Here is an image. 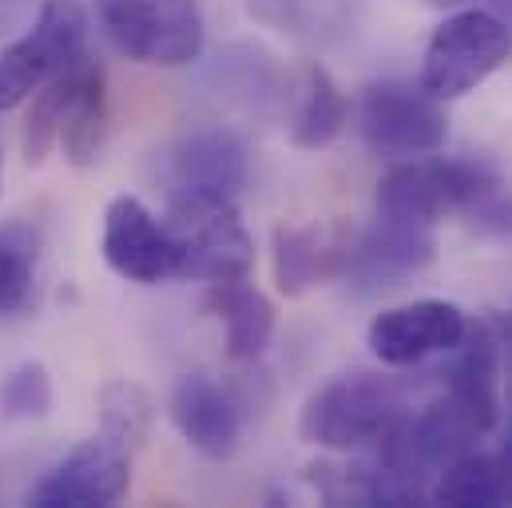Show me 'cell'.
I'll use <instances>...</instances> for the list:
<instances>
[{
	"instance_id": "484cf974",
	"label": "cell",
	"mask_w": 512,
	"mask_h": 508,
	"mask_svg": "<svg viewBox=\"0 0 512 508\" xmlns=\"http://www.w3.org/2000/svg\"><path fill=\"white\" fill-rule=\"evenodd\" d=\"M0 179H4V155H0Z\"/></svg>"
},
{
	"instance_id": "277c9868",
	"label": "cell",
	"mask_w": 512,
	"mask_h": 508,
	"mask_svg": "<svg viewBox=\"0 0 512 508\" xmlns=\"http://www.w3.org/2000/svg\"><path fill=\"white\" fill-rule=\"evenodd\" d=\"M96 20L120 56L147 68H187L207 48L199 0H96Z\"/></svg>"
},
{
	"instance_id": "7c38bea8",
	"label": "cell",
	"mask_w": 512,
	"mask_h": 508,
	"mask_svg": "<svg viewBox=\"0 0 512 508\" xmlns=\"http://www.w3.org/2000/svg\"><path fill=\"white\" fill-rule=\"evenodd\" d=\"M104 262L139 286L179 278V251L163 219H155L135 195H120L104 211Z\"/></svg>"
},
{
	"instance_id": "d4e9b609",
	"label": "cell",
	"mask_w": 512,
	"mask_h": 508,
	"mask_svg": "<svg viewBox=\"0 0 512 508\" xmlns=\"http://www.w3.org/2000/svg\"><path fill=\"white\" fill-rule=\"evenodd\" d=\"M433 8H457V4H465V0H429Z\"/></svg>"
},
{
	"instance_id": "9c48e42d",
	"label": "cell",
	"mask_w": 512,
	"mask_h": 508,
	"mask_svg": "<svg viewBox=\"0 0 512 508\" xmlns=\"http://www.w3.org/2000/svg\"><path fill=\"white\" fill-rule=\"evenodd\" d=\"M465 326H469V318H465V310L457 302L417 298V302L382 310L370 322L366 342H370V354L382 366L409 370V366H421L425 358L449 354L465 338Z\"/></svg>"
},
{
	"instance_id": "5bb4252c",
	"label": "cell",
	"mask_w": 512,
	"mask_h": 508,
	"mask_svg": "<svg viewBox=\"0 0 512 508\" xmlns=\"http://www.w3.org/2000/svg\"><path fill=\"white\" fill-rule=\"evenodd\" d=\"M171 191H203V195H227L239 199L251 175V151L239 131L223 124L191 127L171 147Z\"/></svg>"
},
{
	"instance_id": "5b68a950",
	"label": "cell",
	"mask_w": 512,
	"mask_h": 508,
	"mask_svg": "<svg viewBox=\"0 0 512 508\" xmlns=\"http://www.w3.org/2000/svg\"><path fill=\"white\" fill-rule=\"evenodd\" d=\"M512 56L509 24L485 8H461L445 16L421 56V88L433 100H461L477 92Z\"/></svg>"
},
{
	"instance_id": "603a6c76",
	"label": "cell",
	"mask_w": 512,
	"mask_h": 508,
	"mask_svg": "<svg viewBox=\"0 0 512 508\" xmlns=\"http://www.w3.org/2000/svg\"><path fill=\"white\" fill-rule=\"evenodd\" d=\"M52 409V374L44 362H20L0 381V417L40 421Z\"/></svg>"
},
{
	"instance_id": "2e32d148",
	"label": "cell",
	"mask_w": 512,
	"mask_h": 508,
	"mask_svg": "<svg viewBox=\"0 0 512 508\" xmlns=\"http://www.w3.org/2000/svg\"><path fill=\"white\" fill-rule=\"evenodd\" d=\"M108 124H112V108H108V76L104 64L92 60V52L80 60L76 80H72V96L64 104V124H60V143L64 159L72 167H96L100 151L108 143Z\"/></svg>"
},
{
	"instance_id": "e0dca14e",
	"label": "cell",
	"mask_w": 512,
	"mask_h": 508,
	"mask_svg": "<svg viewBox=\"0 0 512 508\" xmlns=\"http://www.w3.org/2000/svg\"><path fill=\"white\" fill-rule=\"evenodd\" d=\"M203 306L223 322L231 362H258L266 354L274 338V302L258 286H251L247 278L211 282Z\"/></svg>"
},
{
	"instance_id": "7402d4cb",
	"label": "cell",
	"mask_w": 512,
	"mask_h": 508,
	"mask_svg": "<svg viewBox=\"0 0 512 508\" xmlns=\"http://www.w3.org/2000/svg\"><path fill=\"white\" fill-rule=\"evenodd\" d=\"M100 405V425H104V437L120 441L124 449L143 445V437L151 433L155 425V401L143 385L135 381H108L96 397Z\"/></svg>"
},
{
	"instance_id": "7a4b0ae2",
	"label": "cell",
	"mask_w": 512,
	"mask_h": 508,
	"mask_svg": "<svg viewBox=\"0 0 512 508\" xmlns=\"http://www.w3.org/2000/svg\"><path fill=\"white\" fill-rule=\"evenodd\" d=\"M167 231L179 251V278L195 282H235L255 270V239L239 215V199L171 191Z\"/></svg>"
},
{
	"instance_id": "ba28073f",
	"label": "cell",
	"mask_w": 512,
	"mask_h": 508,
	"mask_svg": "<svg viewBox=\"0 0 512 508\" xmlns=\"http://www.w3.org/2000/svg\"><path fill=\"white\" fill-rule=\"evenodd\" d=\"M433 254H437V243L429 227H413V223L378 215L362 231L346 227L338 278L354 286L358 294H378V290H393L417 278L433 262Z\"/></svg>"
},
{
	"instance_id": "9a60e30c",
	"label": "cell",
	"mask_w": 512,
	"mask_h": 508,
	"mask_svg": "<svg viewBox=\"0 0 512 508\" xmlns=\"http://www.w3.org/2000/svg\"><path fill=\"white\" fill-rule=\"evenodd\" d=\"M346 227L318 231V227H274L270 235V262H274V286L286 298H302L310 286L338 278L342 266Z\"/></svg>"
},
{
	"instance_id": "30bf717a",
	"label": "cell",
	"mask_w": 512,
	"mask_h": 508,
	"mask_svg": "<svg viewBox=\"0 0 512 508\" xmlns=\"http://www.w3.org/2000/svg\"><path fill=\"white\" fill-rule=\"evenodd\" d=\"M171 425L179 437L207 461H231L243 445L247 429V401L235 385L211 378V374H183L167 401Z\"/></svg>"
},
{
	"instance_id": "d6986e66",
	"label": "cell",
	"mask_w": 512,
	"mask_h": 508,
	"mask_svg": "<svg viewBox=\"0 0 512 508\" xmlns=\"http://www.w3.org/2000/svg\"><path fill=\"white\" fill-rule=\"evenodd\" d=\"M298 80L302 84H298V108H294V124H290V143L302 147V151L330 147L350 124V100L342 96L338 80L322 64H302Z\"/></svg>"
},
{
	"instance_id": "44dd1931",
	"label": "cell",
	"mask_w": 512,
	"mask_h": 508,
	"mask_svg": "<svg viewBox=\"0 0 512 508\" xmlns=\"http://www.w3.org/2000/svg\"><path fill=\"white\" fill-rule=\"evenodd\" d=\"M84 56H88V52H84ZM84 56H80V60H84ZM80 60H76L72 68H64L56 80H48V84L32 96V108H28V116H24V135H20V147H24V163H28V167H40V163L52 155V147L60 143L64 104H68V96H72V80H76Z\"/></svg>"
},
{
	"instance_id": "cb8c5ba5",
	"label": "cell",
	"mask_w": 512,
	"mask_h": 508,
	"mask_svg": "<svg viewBox=\"0 0 512 508\" xmlns=\"http://www.w3.org/2000/svg\"><path fill=\"white\" fill-rule=\"evenodd\" d=\"M505 374H509V409H512V322H505Z\"/></svg>"
},
{
	"instance_id": "ac0fdd59",
	"label": "cell",
	"mask_w": 512,
	"mask_h": 508,
	"mask_svg": "<svg viewBox=\"0 0 512 508\" xmlns=\"http://www.w3.org/2000/svg\"><path fill=\"white\" fill-rule=\"evenodd\" d=\"M433 505L457 508H505L512 505V465L505 453H461L453 457L441 473L437 485L429 489Z\"/></svg>"
},
{
	"instance_id": "8992f818",
	"label": "cell",
	"mask_w": 512,
	"mask_h": 508,
	"mask_svg": "<svg viewBox=\"0 0 512 508\" xmlns=\"http://www.w3.org/2000/svg\"><path fill=\"white\" fill-rule=\"evenodd\" d=\"M88 52V8L80 0H44L32 28L0 52V112L28 104L48 80Z\"/></svg>"
},
{
	"instance_id": "4fadbf2b",
	"label": "cell",
	"mask_w": 512,
	"mask_h": 508,
	"mask_svg": "<svg viewBox=\"0 0 512 508\" xmlns=\"http://www.w3.org/2000/svg\"><path fill=\"white\" fill-rule=\"evenodd\" d=\"M453 362L445 366V393L461 401L477 425L489 433L501 421V381H505V322L477 318L465 326V338L449 350Z\"/></svg>"
},
{
	"instance_id": "8fae6325",
	"label": "cell",
	"mask_w": 512,
	"mask_h": 508,
	"mask_svg": "<svg viewBox=\"0 0 512 508\" xmlns=\"http://www.w3.org/2000/svg\"><path fill=\"white\" fill-rule=\"evenodd\" d=\"M128 489L131 453L100 433L92 441H80L56 469H48L28 501L40 508H104L124 501Z\"/></svg>"
},
{
	"instance_id": "ffe728a7",
	"label": "cell",
	"mask_w": 512,
	"mask_h": 508,
	"mask_svg": "<svg viewBox=\"0 0 512 508\" xmlns=\"http://www.w3.org/2000/svg\"><path fill=\"white\" fill-rule=\"evenodd\" d=\"M40 235L28 223L0 227V318H16L36 298Z\"/></svg>"
},
{
	"instance_id": "52a82bcc",
	"label": "cell",
	"mask_w": 512,
	"mask_h": 508,
	"mask_svg": "<svg viewBox=\"0 0 512 508\" xmlns=\"http://www.w3.org/2000/svg\"><path fill=\"white\" fill-rule=\"evenodd\" d=\"M449 120L441 100H433L421 84L378 80L362 96V139L374 155L385 159H417L441 151Z\"/></svg>"
},
{
	"instance_id": "6da1fadb",
	"label": "cell",
	"mask_w": 512,
	"mask_h": 508,
	"mask_svg": "<svg viewBox=\"0 0 512 508\" xmlns=\"http://www.w3.org/2000/svg\"><path fill=\"white\" fill-rule=\"evenodd\" d=\"M501 187V175L489 159L477 155H417L393 163L378 183V215L437 227L449 215H469L481 199Z\"/></svg>"
},
{
	"instance_id": "3957f363",
	"label": "cell",
	"mask_w": 512,
	"mask_h": 508,
	"mask_svg": "<svg viewBox=\"0 0 512 508\" xmlns=\"http://www.w3.org/2000/svg\"><path fill=\"white\" fill-rule=\"evenodd\" d=\"M405 413L397 385L382 374H342L330 378L318 393H310L298 433L306 445L330 449V453H358L378 445L389 425Z\"/></svg>"
}]
</instances>
